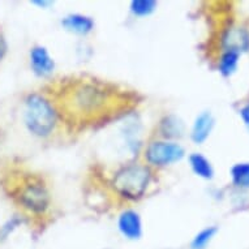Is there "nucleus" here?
<instances>
[{
    "instance_id": "nucleus-1",
    "label": "nucleus",
    "mask_w": 249,
    "mask_h": 249,
    "mask_svg": "<svg viewBox=\"0 0 249 249\" xmlns=\"http://www.w3.org/2000/svg\"><path fill=\"white\" fill-rule=\"evenodd\" d=\"M57 116L74 128L110 122L136 103V95L120 86L89 76L63 78L47 91Z\"/></svg>"
},
{
    "instance_id": "nucleus-2",
    "label": "nucleus",
    "mask_w": 249,
    "mask_h": 249,
    "mask_svg": "<svg viewBox=\"0 0 249 249\" xmlns=\"http://www.w3.org/2000/svg\"><path fill=\"white\" fill-rule=\"evenodd\" d=\"M4 188L13 202L33 216H42L51 206L47 184L38 174L15 168L5 174Z\"/></svg>"
},
{
    "instance_id": "nucleus-3",
    "label": "nucleus",
    "mask_w": 249,
    "mask_h": 249,
    "mask_svg": "<svg viewBox=\"0 0 249 249\" xmlns=\"http://www.w3.org/2000/svg\"><path fill=\"white\" fill-rule=\"evenodd\" d=\"M57 114L49 97L39 93H32L25 99V125L34 136L49 137L56 125Z\"/></svg>"
},
{
    "instance_id": "nucleus-4",
    "label": "nucleus",
    "mask_w": 249,
    "mask_h": 249,
    "mask_svg": "<svg viewBox=\"0 0 249 249\" xmlns=\"http://www.w3.org/2000/svg\"><path fill=\"white\" fill-rule=\"evenodd\" d=\"M151 171L145 164H128L120 168L112 179V187L116 195L125 200H139L146 192L150 184Z\"/></svg>"
},
{
    "instance_id": "nucleus-5",
    "label": "nucleus",
    "mask_w": 249,
    "mask_h": 249,
    "mask_svg": "<svg viewBox=\"0 0 249 249\" xmlns=\"http://www.w3.org/2000/svg\"><path fill=\"white\" fill-rule=\"evenodd\" d=\"M184 149L178 143L154 141L145 150V160L150 166H166L183 158Z\"/></svg>"
},
{
    "instance_id": "nucleus-6",
    "label": "nucleus",
    "mask_w": 249,
    "mask_h": 249,
    "mask_svg": "<svg viewBox=\"0 0 249 249\" xmlns=\"http://www.w3.org/2000/svg\"><path fill=\"white\" fill-rule=\"evenodd\" d=\"M222 47L225 53H240L249 49V33L243 28L227 29L222 37Z\"/></svg>"
},
{
    "instance_id": "nucleus-7",
    "label": "nucleus",
    "mask_w": 249,
    "mask_h": 249,
    "mask_svg": "<svg viewBox=\"0 0 249 249\" xmlns=\"http://www.w3.org/2000/svg\"><path fill=\"white\" fill-rule=\"evenodd\" d=\"M30 63L38 76H47L53 70V60L42 46H36L30 50Z\"/></svg>"
},
{
    "instance_id": "nucleus-8",
    "label": "nucleus",
    "mask_w": 249,
    "mask_h": 249,
    "mask_svg": "<svg viewBox=\"0 0 249 249\" xmlns=\"http://www.w3.org/2000/svg\"><path fill=\"white\" fill-rule=\"evenodd\" d=\"M119 230L128 239H139L141 236V221L139 214L133 210L123 213L119 218Z\"/></svg>"
},
{
    "instance_id": "nucleus-9",
    "label": "nucleus",
    "mask_w": 249,
    "mask_h": 249,
    "mask_svg": "<svg viewBox=\"0 0 249 249\" xmlns=\"http://www.w3.org/2000/svg\"><path fill=\"white\" fill-rule=\"evenodd\" d=\"M214 125V119H213L212 114L209 112H204L197 118L195 125H193L192 131V139L195 142L201 143L204 142L205 140L208 139L210 132Z\"/></svg>"
},
{
    "instance_id": "nucleus-10",
    "label": "nucleus",
    "mask_w": 249,
    "mask_h": 249,
    "mask_svg": "<svg viewBox=\"0 0 249 249\" xmlns=\"http://www.w3.org/2000/svg\"><path fill=\"white\" fill-rule=\"evenodd\" d=\"M63 25L67 29H70L74 33L85 34L89 33L90 30L93 29V21L90 20L89 17L80 16V15H73V16L67 17L66 20L63 21Z\"/></svg>"
},
{
    "instance_id": "nucleus-11",
    "label": "nucleus",
    "mask_w": 249,
    "mask_h": 249,
    "mask_svg": "<svg viewBox=\"0 0 249 249\" xmlns=\"http://www.w3.org/2000/svg\"><path fill=\"white\" fill-rule=\"evenodd\" d=\"M191 166H192L193 171L196 172L197 175L204 178V179H212L213 178V167L210 162H209L205 157L201 154H193L191 155Z\"/></svg>"
},
{
    "instance_id": "nucleus-12",
    "label": "nucleus",
    "mask_w": 249,
    "mask_h": 249,
    "mask_svg": "<svg viewBox=\"0 0 249 249\" xmlns=\"http://www.w3.org/2000/svg\"><path fill=\"white\" fill-rule=\"evenodd\" d=\"M232 181L236 187L249 188V163H237L231 170Z\"/></svg>"
},
{
    "instance_id": "nucleus-13",
    "label": "nucleus",
    "mask_w": 249,
    "mask_h": 249,
    "mask_svg": "<svg viewBox=\"0 0 249 249\" xmlns=\"http://www.w3.org/2000/svg\"><path fill=\"white\" fill-rule=\"evenodd\" d=\"M237 59H239V53H223L219 60V71L222 74L230 76L233 71L236 70Z\"/></svg>"
},
{
    "instance_id": "nucleus-14",
    "label": "nucleus",
    "mask_w": 249,
    "mask_h": 249,
    "mask_svg": "<svg viewBox=\"0 0 249 249\" xmlns=\"http://www.w3.org/2000/svg\"><path fill=\"white\" fill-rule=\"evenodd\" d=\"M215 227H209V229L202 230L192 241V249H204L208 243L212 240V237L215 235Z\"/></svg>"
},
{
    "instance_id": "nucleus-15",
    "label": "nucleus",
    "mask_w": 249,
    "mask_h": 249,
    "mask_svg": "<svg viewBox=\"0 0 249 249\" xmlns=\"http://www.w3.org/2000/svg\"><path fill=\"white\" fill-rule=\"evenodd\" d=\"M155 7L154 1H145V0H137L132 3V11L136 15H147L150 13Z\"/></svg>"
},
{
    "instance_id": "nucleus-16",
    "label": "nucleus",
    "mask_w": 249,
    "mask_h": 249,
    "mask_svg": "<svg viewBox=\"0 0 249 249\" xmlns=\"http://www.w3.org/2000/svg\"><path fill=\"white\" fill-rule=\"evenodd\" d=\"M240 116L243 119V122L245 123V125L249 129V103H247L243 108L240 110Z\"/></svg>"
},
{
    "instance_id": "nucleus-17",
    "label": "nucleus",
    "mask_w": 249,
    "mask_h": 249,
    "mask_svg": "<svg viewBox=\"0 0 249 249\" xmlns=\"http://www.w3.org/2000/svg\"><path fill=\"white\" fill-rule=\"evenodd\" d=\"M5 53H7V42H5L4 36L0 32V60L4 57Z\"/></svg>"
}]
</instances>
